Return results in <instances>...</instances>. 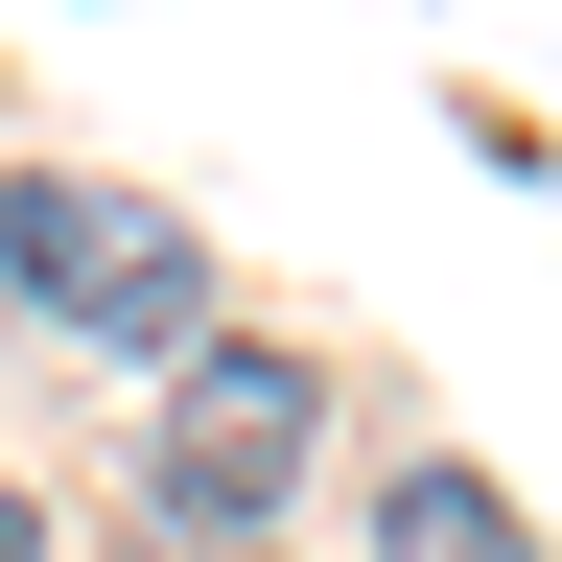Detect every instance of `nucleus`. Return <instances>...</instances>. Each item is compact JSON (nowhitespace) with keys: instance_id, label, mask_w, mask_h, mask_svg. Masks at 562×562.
Listing matches in <instances>:
<instances>
[{"instance_id":"obj_1","label":"nucleus","mask_w":562,"mask_h":562,"mask_svg":"<svg viewBox=\"0 0 562 562\" xmlns=\"http://www.w3.org/2000/svg\"><path fill=\"white\" fill-rule=\"evenodd\" d=\"M328 398L305 351H165V446H140V562H258L281 492H305Z\"/></svg>"},{"instance_id":"obj_2","label":"nucleus","mask_w":562,"mask_h":562,"mask_svg":"<svg viewBox=\"0 0 562 562\" xmlns=\"http://www.w3.org/2000/svg\"><path fill=\"white\" fill-rule=\"evenodd\" d=\"M0 305H47L94 351H211V258L117 188H0Z\"/></svg>"},{"instance_id":"obj_3","label":"nucleus","mask_w":562,"mask_h":562,"mask_svg":"<svg viewBox=\"0 0 562 562\" xmlns=\"http://www.w3.org/2000/svg\"><path fill=\"white\" fill-rule=\"evenodd\" d=\"M375 562H539V516L469 492V469H398V492H375Z\"/></svg>"},{"instance_id":"obj_4","label":"nucleus","mask_w":562,"mask_h":562,"mask_svg":"<svg viewBox=\"0 0 562 562\" xmlns=\"http://www.w3.org/2000/svg\"><path fill=\"white\" fill-rule=\"evenodd\" d=\"M0 562H47V516H24V492H0Z\"/></svg>"}]
</instances>
